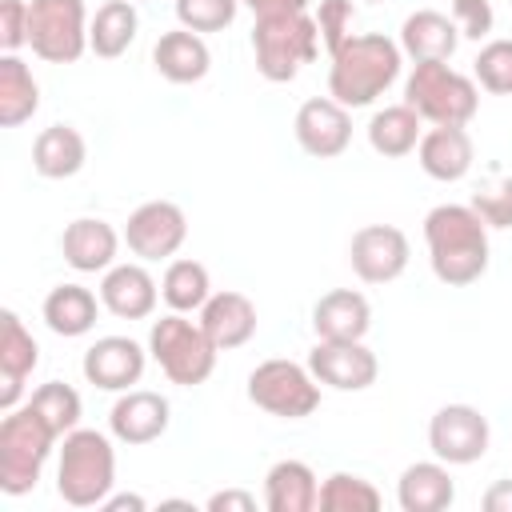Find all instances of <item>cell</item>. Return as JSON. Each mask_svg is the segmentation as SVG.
<instances>
[{
    "label": "cell",
    "mask_w": 512,
    "mask_h": 512,
    "mask_svg": "<svg viewBox=\"0 0 512 512\" xmlns=\"http://www.w3.org/2000/svg\"><path fill=\"white\" fill-rule=\"evenodd\" d=\"M96 312H100V300H96L84 284H56V288L44 296V308H40L44 324H48L56 336H64V340L88 336V332L96 328Z\"/></svg>",
    "instance_id": "83f0119b"
},
{
    "label": "cell",
    "mask_w": 512,
    "mask_h": 512,
    "mask_svg": "<svg viewBox=\"0 0 512 512\" xmlns=\"http://www.w3.org/2000/svg\"><path fill=\"white\" fill-rule=\"evenodd\" d=\"M244 8H252V16H272V12H308L312 0H240Z\"/></svg>",
    "instance_id": "b9f144b4"
},
{
    "label": "cell",
    "mask_w": 512,
    "mask_h": 512,
    "mask_svg": "<svg viewBox=\"0 0 512 512\" xmlns=\"http://www.w3.org/2000/svg\"><path fill=\"white\" fill-rule=\"evenodd\" d=\"M384 500L376 492L372 480L356 476V472H332L324 484H320V504L324 512H376Z\"/></svg>",
    "instance_id": "836d02e7"
},
{
    "label": "cell",
    "mask_w": 512,
    "mask_h": 512,
    "mask_svg": "<svg viewBox=\"0 0 512 512\" xmlns=\"http://www.w3.org/2000/svg\"><path fill=\"white\" fill-rule=\"evenodd\" d=\"M160 296L172 312H200L212 296V280H208V268L200 260H172L164 268V280H160Z\"/></svg>",
    "instance_id": "1f68e13d"
},
{
    "label": "cell",
    "mask_w": 512,
    "mask_h": 512,
    "mask_svg": "<svg viewBox=\"0 0 512 512\" xmlns=\"http://www.w3.org/2000/svg\"><path fill=\"white\" fill-rule=\"evenodd\" d=\"M36 108H40V84L32 68L16 52H4L0 56V128H20L24 120H32Z\"/></svg>",
    "instance_id": "f1b7e54d"
},
{
    "label": "cell",
    "mask_w": 512,
    "mask_h": 512,
    "mask_svg": "<svg viewBox=\"0 0 512 512\" xmlns=\"http://www.w3.org/2000/svg\"><path fill=\"white\" fill-rule=\"evenodd\" d=\"M252 56L256 72L272 84L296 80L304 64L320 56V28L312 12H272L252 24Z\"/></svg>",
    "instance_id": "277c9868"
},
{
    "label": "cell",
    "mask_w": 512,
    "mask_h": 512,
    "mask_svg": "<svg viewBox=\"0 0 512 512\" xmlns=\"http://www.w3.org/2000/svg\"><path fill=\"white\" fill-rule=\"evenodd\" d=\"M200 328L208 332V340L220 352H232L240 344H248L256 336V304L244 292H212L208 304L200 308Z\"/></svg>",
    "instance_id": "44dd1931"
},
{
    "label": "cell",
    "mask_w": 512,
    "mask_h": 512,
    "mask_svg": "<svg viewBox=\"0 0 512 512\" xmlns=\"http://www.w3.org/2000/svg\"><path fill=\"white\" fill-rule=\"evenodd\" d=\"M484 508L488 512H512V480H496L484 492Z\"/></svg>",
    "instance_id": "7bdbcfd3"
},
{
    "label": "cell",
    "mask_w": 512,
    "mask_h": 512,
    "mask_svg": "<svg viewBox=\"0 0 512 512\" xmlns=\"http://www.w3.org/2000/svg\"><path fill=\"white\" fill-rule=\"evenodd\" d=\"M140 32V16L128 0H108L96 8L92 24H88V48L100 56V60H116L128 52V44L136 40Z\"/></svg>",
    "instance_id": "4dcf8cb0"
},
{
    "label": "cell",
    "mask_w": 512,
    "mask_h": 512,
    "mask_svg": "<svg viewBox=\"0 0 512 512\" xmlns=\"http://www.w3.org/2000/svg\"><path fill=\"white\" fill-rule=\"evenodd\" d=\"M420 124H424V120L416 116V108H408V104H388V108L372 112V120H368V144H372V152H380V156H388V160H400V156L416 152V144H420V136H424Z\"/></svg>",
    "instance_id": "f546056e"
},
{
    "label": "cell",
    "mask_w": 512,
    "mask_h": 512,
    "mask_svg": "<svg viewBox=\"0 0 512 512\" xmlns=\"http://www.w3.org/2000/svg\"><path fill=\"white\" fill-rule=\"evenodd\" d=\"M144 364H148V352L132 336H100L84 352L80 372L100 392H128L132 384H140Z\"/></svg>",
    "instance_id": "9a60e30c"
},
{
    "label": "cell",
    "mask_w": 512,
    "mask_h": 512,
    "mask_svg": "<svg viewBox=\"0 0 512 512\" xmlns=\"http://www.w3.org/2000/svg\"><path fill=\"white\" fill-rule=\"evenodd\" d=\"M28 404L44 416V424L64 440L72 428H80V412H84V404H80V392L72 388V384H64V380H48V384H40L32 396H28Z\"/></svg>",
    "instance_id": "d6a6232c"
},
{
    "label": "cell",
    "mask_w": 512,
    "mask_h": 512,
    "mask_svg": "<svg viewBox=\"0 0 512 512\" xmlns=\"http://www.w3.org/2000/svg\"><path fill=\"white\" fill-rule=\"evenodd\" d=\"M408 256H412L408 236L396 224H364L360 232H352V244H348L352 272L364 284H392L396 276H404Z\"/></svg>",
    "instance_id": "7c38bea8"
},
{
    "label": "cell",
    "mask_w": 512,
    "mask_h": 512,
    "mask_svg": "<svg viewBox=\"0 0 512 512\" xmlns=\"http://www.w3.org/2000/svg\"><path fill=\"white\" fill-rule=\"evenodd\" d=\"M396 500L404 512H444L456 500V484L444 460H416L396 480Z\"/></svg>",
    "instance_id": "cb8c5ba5"
},
{
    "label": "cell",
    "mask_w": 512,
    "mask_h": 512,
    "mask_svg": "<svg viewBox=\"0 0 512 512\" xmlns=\"http://www.w3.org/2000/svg\"><path fill=\"white\" fill-rule=\"evenodd\" d=\"M456 44H460V28L444 12L420 8L400 24V52L412 56L416 64L420 60H452Z\"/></svg>",
    "instance_id": "484cf974"
},
{
    "label": "cell",
    "mask_w": 512,
    "mask_h": 512,
    "mask_svg": "<svg viewBox=\"0 0 512 512\" xmlns=\"http://www.w3.org/2000/svg\"><path fill=\"white\" fill-rule=\"evenodd\" d=\"M40 364V344L32 340V332L24 328V320L16 312H0V408L12 412L24 396L28 376Z\"/></svg>",
    "instance_id": "e0dca14e"
},
{
    "label": "cell",
    "mask_w": 512,
    "mask_h": 512,
    "mask_svg": "<svg viewBox=\"0 0 512 512\" xmlns=\"http://www.w3.org/2000/svg\"><path fill=\"white\" fill-rule=\"evenodd\" d=\"M432 276L448 288H468L488 272V224L468 204H436L424 216Z\"/></svg>",
    "instance_id": "6da1fadb"
},
{
    "label": "cell",
    "mask_w": 512,
    "mask_h": 512,
    "mask_svg": "<svg viewBox=\"0 0 512 512\" xmlns=\"http://www.w3.org/2000/svg\"><path fill=\"white\" fill-rule=\"evenodd\" d=\"M152 64H156V72L168 84H196V80L208 76L212 52H208V44H204L200 32L172 28V32H160V40L152 48Z\"/></svg>",
    "instance_id": "603a6c76"
},
{
    "label": "cell",
    "mask_w": 512,
    "mask_h": 512,
    "mask_svg": "<svg viewBox=\"0 0 512 512\" xmlns=\"http://www.w3.org/2000/svg\"><path fill=\"white\" fill-rule=\"evenodd\" d=\"M400 64H404V52L384 32L352 36L332 52L328 96L340 100L344 108H368L396 84Z\"/></svg>",
    "instance_id": "7a4b0ae2"
},
{
    "label": "cell",
    "mask_w": 512,
    "mask_h": 512,
    "mask_svg": "<svg viewBox=\"0 0 512 512\" xmlns=\"http://www.w3.org/2000/svg\"><path fill=\"white\" fill-rule=\"evenodd\" d=\"M320 504V480L304 460H276L264 476L268 512H312Z\"/></svg>",
    "instance_id": "d4e9b609"
},
{
    "label": "cell",
    "mask_w": 512,
    "mask_h": 512,
    "mask_svg": "<svg viewBox=\"0 0 512 512\" xmlns=\"http://www.w3.org/2000/svg\"><path fill=\"white\" fill-rule=\"evenodd\" d=\"M252 508H256V496L244 488H224L208 496V512H252Z\"/></svg>",
    "instance_id": "60d3db41"
},
{
    "label": "cell",
    "mask_w": 512,
    "mask_h": 512,
    "mask_svg": "<svg viewBox=\"0 0 512 512\" xmlns=\"http://www.w3.org/2000/svg\"><path fill=\"white\" fill-rule=\"evenodd\" d=\"M468 208H472L488 228H512V176H492V180H484V184L472 192Z\"/></svg>",
    "instance_id": "d590c367"
},
{
    "label": "cell",
    "mask_w": 512,
    "mask_h": 512,
    "mask_svg": "<svg viewBox=\"0 0 512 512\" xmlns=\"http://www.w3.org/2000/svg\"><path fill=\"white\" fill-rule=\"evenodd\" d=\"M216 352L220 348L208 340L200 320L196 324L188 320V312H168V316L152 320V328H148V356L180 388L204 384L216 368Z\"/></svg>",
    "instance_id": "52a82bcc"
},
{
    "label": "cell",
    "mask_w": 512,
    "mask_h": 512,
    "mask_svg": "<svg viewBox=\"0 0 512 512\" xmlns=\"http://www.w3.org/2000/svg\"><path fill=\"white\" fill-rule=\"evenodd\" d=\"M248 400L280 420H304L320 408V380L308 364L264 360L248 372Z\"/></svg>",
    "instance_id": "ba28073f"
},
{
    "label": "cell",
    "mask_w": 512,
    "mask_h": 512,
    "mask_svg": "<svg viewBox=\"0 0 512 512\" xmlns=\"http://www.w3.org/2000/svg\"><path fill=\"white\" fill-rule=\"evenodd\" d=\"M168 420H172V408H168V400L160 392L128 388V392H120V400L108 412V432L120 444L140 448V444L160 440L168 432Z\"/></svg>",
    "instance_id": "2e32d148"
},
{
    "label": "cell",
    "mask_w": 512,
    "mask_h": 512,
    "mask_svg": "<svg viewBox=\"0 0 512 512\" xmlns=\"http://www.w3.org/2000/svg\"><path fill=\"white\" fill-rule=\"evenodd\" d=\"M184 240H188V216L172 200H148L124 224V244L144 264L176 256L184 248Z\"/></svg>",
    "instance_id": "30bf717a"
},
{
    "label": "cell",
    "mask_w": 512,
    "mask_h": 512,
    "mask_svg": "<svg viewBox=\"0 0 512 512\" xmlns=\"http://www.w3.org/2000/svg\"><path fill=\"white\" fill-rule=\"evenodd\" d=\"M84 160H88V144L72 124H52L32 144V168L44 180H68L84 168Z\"/></svg>",
    "instance_id": "4316f807"
},
{
    "label": "cell",
    "mask_w": 512,
    "mask_h": 512,
    "mask_svg": "<svg viewBox=\"0 0 512 512\" xmlns=\"http://www.w3.org/2000/svg\"><path fill=\"white\" fill-rule=\"evenodd\" d=\"M488 440V416H480V408L472 404H444L428 420V448L444 464H476L488 452Z\"/></svg>",
    "instance_id": "8fae6325"
},
{
    "label": "cell",
    "mask_w": 512,
    "mask_h": 512,
    "mask_svg": "<svg viewBox=\"0 0 512 512\" xmlns=\"http://www.w3.org/2000/svg\"><path fill=\"white\" fill-rule=\"evenodd\" d=\"M56 444L60 436L44 424V416L32 404L12 408L0 420V492L4 496L32 492Z\"/></svg>",
    "instance_id": "5b68a950"
},
{
    "label": "cell",
    "mask_w": 512,
    "mask_h": 512,
    "mask_svg": "<svg viewBox=\"0 0 512 512\" xmlns=\"http://www.w3.org/2000/svg\"><path fill=\"white\" fill-rule=\"evenodd\" d=\"M316 28H320V44L328 48V56L352 40V20H356V4L352 0H320L316 4Z\"/></svg>",
    "instance_id": "74e56055"
},
{
    "label": "cell",
    "mask_w": 512,
    "mask_h": 512,
    "mask_svg": "<svg viewBox=\"0 0 512 512\" xmlns=\"http://www.w3.org/2000/svg\"><path fill=\"white\" fill-rule=\"evenodd\" d=\"M160 284L144 264H112L100 280V304L120 320H144L156 312Z\"/></svg>",
    "instance_id": "d6986e66"
},
{
    "label": "cell",
    "mask_w": 512,
    "mask_h": 512,
    "mask_svg": "<svg viewBox=\"0 0 512 512\" xmlns=\"http://www.w3.org/2000/svg\"><path fill=\"white\" fill-rule=\"evenodd\" d=\"M28 44V0H0V52Z\"/></svg>",
    "instance_id": "ab89813d"
},
{
    "label": "cell",
    "mask_w": 512,
    "mask_h": 512,
    "mask_svg": "<svg viewBox=\"0 0 512 512\" xmlns=\"http://www.w3.org/2000/svg\"><path fill=\"white\" fill-rule=\"evenodd\" d=\"M372 328V304L356 288H332L312 304L316 340H364Z\"/></svg>",
    "instance_id": "ffe728a7"
},
{
    "label": "cell",
    "mask_w": 512,
    "mask_h": 512,
    "mask_svg": "<svg viewBox=\"0 0 512 512\" xmlns=\"http://www.w3.org/2000/svg\"><path fill=\"white\" fill-rule=\"evenodd\" d=\"M84 0H28V44L48 64H76L88 52Z\"/></svg>",
    "instance_id": "9c48e42d"
},
{
    "label": "cell",
    "mask_w": 512,
    "mask_h": 512,
    "mask_svg": "<svg viewBox=\"0 0 512 512\" xmlns=\"http://www.w3.org/2000/svg\"><path fill=\"white\" fill-rule=\"evenodd\" d=\"M308 368L336 392H364L380 376V360L372 348H364V340H316V348L308 352Z\"/></svg>",
    "instance_id": "4fadbf2b"
},
{
    "label": "cell",
    "mask_w": 512,
    "mask_h": 512,
    "mask_svg": "<svg viewBox=\"0 0 512 512\" xmlns=\"http://www.w3.org/2000/svg\"><path fill=\"white\" fill-rule=\"evenodd\" d=\"M292 128H296V144L308 156H316V160H336L352 144V116L332 96L304 100L300 112H296V120H292Z\"/></svg>",
    "instance_id": "5bb4252c"
},
{
    "label": "cell",
    "mask_w": 512,
    "mask_h": 512,
    "mask_svg": "<svg viewBox=\"0 0 512 512\" xmlns=\"http://www.w3.org/2000/svg\"><path fill=\"white\" fill-rule=\"evenodd\" d=\"M372 4H376V0H372Z\"/></svg>",
    "instance_id": "f6af8a7d"
},
{
    "label": "cell",
    "mask_w": 512,
    "mask_h": 512,
    "mask_svg": "<svg viewBox=\"0 0 512 512\" xmlns=\"http://www.w3.org/2000/svg\"><path fill=\"white\" fill-rule=\"evenodd\" d=\"M416 160L420 168L440 180V184H456L472 172V160H476V148H472V136L456 124H432L420 144H416Z\"/></svg>",
    "instance_id": "ac0fdd59"
},
{
    "label": "cell",
    "mask_w": 512,
    "mask_h": 512,
    "mask_svg": "<svg viewBox=\"0 0 512 512\" xmlns=\"http://www.w3.org/2000/svg\"><path fill=\"white\" fill-rule=\"evenodd\" d=\"M116 248H120L116 228L108 220H96V216L72 220L60 236L64 264L76 268V272H108L116 264Z\"/></svg>",
    "instance_id": "7402d4cb"
},
{
    "label": "cell",
    "mask_w": 512,
    "mask_h": 512,
    "mask_svg": "<svg viewBox=\"0 0 512 512\" xmlns=\"http://www.w3.org/2000/svg\"><path fill=\"white\" fill-rule=\"evenodd\" d=\"M100 508H104V512H144L148 504H144V496H136V492H120V496H108Z\"/></svg>",
    "instance_id": "ee69618b"
},
{
    "label": "cell",
    "mask_w": 512,
    "mask_h": 512,
    "mask_svg": "<svg viewBox=\"0 0 512 512\" xmlns=\"http://www.w3.org/2000/svg\"><path fill=\"white\" fill-rule=\"evenodd\" d=\"M240 0H176V20L188 32H224L236 20Z\"/></svg>",
    "instance_id": "8d00e7d4"
},
{
    "label": "cell",
    "mask_w": 512,
    "mask_h": 512,
    "mask_svg": "<svg viewBox=\"0 0 512 512\" xmlns=\"http://www.w3.org/2000/svg\"><path fill=\"white\" fill-rule=\"evenodd\" d=\"M116 488V448L96 428H72L56 456V492L72 508H100Z\"/></svg>",
    "instance_id": "3957f363"
},
{
    "label": "cell",
    "mask_w": 512,
    "mask_h": 512,
    "mask_svg": "<svg viewBox=\"0 0 512 512\" xmlns=\"http://www.w3.org/2000/svg\"><path fill=\"white\" fill-rule=\"evenodd\" d=\"M472 76L484 92L512 96V40H488L472 60Z\"/></svg>",
    "instance_id": "e575fe53"
},
{
    "label": "cell",
    "mask_w": 512,
    "mask_h": 512,
    "mask_svg": "<svg viewBox=\"0 0 512 512\" xmlns=\"http://www.w3.org/2000/svg\"><path fill=\"white\" fill-rule=\"evenodd\" d=\"M404 104L428 124L464 128L480 108V88L472 76L448 68V60H420L404 80Z\"/></svg>",
    "instance_id": "8992f818"
},
{
    "label": "cell",
    "mask_w": 512,
    "mask_h": 512,
    "mask_svg": "<svg viewBox=\"0 0 512 512\" xmlns=\"http://www.w3.org/2000/svg\"><path fill=\"white\" fill-rule=\"evenodd\" d=\"M452 20H456L460 36H468V40H488L496 28L492 0H452Z\"/></svg>",
    "instance_id": "f35d334b"
}]
</instances>
